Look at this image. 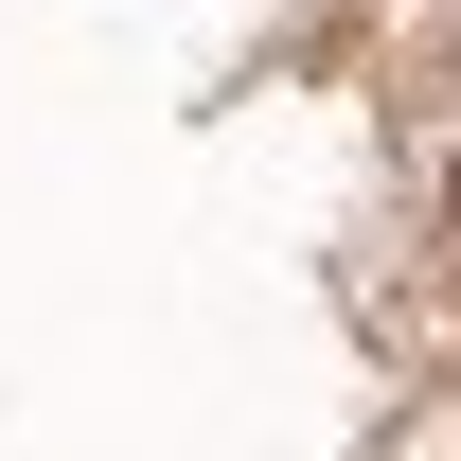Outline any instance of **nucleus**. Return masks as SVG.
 <instances>
[{
  "label": "nucleus",
  "mask_w": 461,
  "mask_h": 461,
  "mask_svg": "<svg viewBox=\"0 0 461 461\" xmlns=\"http://www.w3.org/2000/svg\"><path fill=\"white\" fill-rule=\"evenodd\" d=\"M444 195H461V177H444Z\"/></svg>",
  "instance_id": "nucleus-1"
}]
</instances>
